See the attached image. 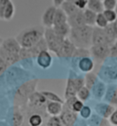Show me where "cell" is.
<instances>
[{"mask_svg": "<svg viewBox=\"0 0 117 126\" xmlns=\"http://www.w3.org/2000/svg\"><path fill=\"white\" fill-rule=\"evenodd\" d=\"M20 51L21 46L17 39L9 37L3 40L0 45V57L10 66L20 61Z\"/></svg>", "mask_w": 117, "mask_h": 126, "instance_id": "6da1fadb", "label": "cell"}, {"mask_svg": "<svg viewBox=\"0 0 117 126\" xmlns=\"http://www.w3.org/2000/svg\"><path fill=\"white\" fill-rule=\"evenodd\" d=\"M45 28L43 26L29 27L21 31L16 37L21 48H31L44 38Z\"/></svg>", "mask_w": 117, "mask_h": 126, "instance_id": "7a4b0ae2", "label": "cell"}, {"mask_svg": "<svg viewBox=\"0 0 117 126\" xmlns=\"http://www.w3.org/2000/svg\"><path fill=\"white\" fill-rule=\"evenodd\" d=\"M93 27L87 25L71 28L70 32V40L74 43L77 48H89L92 46V36H93Z\"/></svg>", "mask_w": 117, "mask_h": 126, "instance_id": "3957f363", "label": "cell"}, {"mask_svg": "<svg viewBox=\"0 0 117 126\" xmlns=\"http://www.w3.org/2000/svg\"><path fill=\"white\" fill-rule=\"evenodd\" d=\"M38 82V79H32V80L27 81L21 86H19V88H17L15 93V106L21 108L22 106L28 104L29 97L36 91Z\"/></svg>", "mask_w": 117, "mask_h": 126, "instance_id": "277c9868", "label": "cell"}, {"mask_svg": "<svg viewBox=\"0 0 117 126\" xmlns=\"http://www.w3.org/2000/svg\"><path fill=\"white\" fill-rule=\"evenodd\" d=\"M84 77L76 76L75 74H73V76L70 75L68 81H67V86H66L65 93H64V97L66 99L72 97H76L77 92L81 89V88L84 87Z\"/></svg>", "mask_w": 117, "mask_h": 126, "instance_id": "5b68a950", "label": "cell"}, {"mask_svg": "<svg viewBox=\"0 0 117 126\" xmlns=\"http://www.w3.org/2000/svg\"><path fill=\"white\" fill-rule=\"evenodd\" d=\"M44 39L46 41L47 46H48V50L49 52L54 53L55 54L58 53V51L60 48L62 42L65 40V38H63V37L59 36L58 34H57L52 28L45 29Z\"/></svg>", "mask_w": 117, "mask_h": 126, "instance_id": "8992f818", "label": "cell"}, {"mask_svg": "<svg viewBox=\"0 0 117 126\" xmlns=\"http://www.w3.org/2000/svg\"><path fill=\"white\" fill-rule=\"evenodd\" d=\"M47 103H48V100L43 96L41 91L40 92L35 91L34 93L29 97L27 105L32 112L40 113V111H43L44 110H46Z\"/></svg>", "mask_w": 117, "mask_h": 126, "instance_id": "52a82bcc", "label": "cell"}, {"mask_svg": "<svg viewBox=\"0 0 117 126\" xmlns=\"http://www.w3.org/2000/svg\"><path fill=\"white\" fill-rule=\"evenodd\" d=\"M16 8L12 0H1L0 4V19L10 21L14 18Z\"/></svg>", "mask_w": 117, "mask_h": 126, "instance_id": "ba28073f", "label": "cell"}, {"mask_svg": "<svg viewBox=\"0 0 117 126\" xmlns=\"http://www.w3.org/2000/svg\"><path fill=\"white\" fill-rule=\"evenodd\" d=\"M110 45H92L90 47L91 55L98 62H103L110 56Z\"/></svg>", "mask_w": 117, "mask_h": 126, "instance_id": "9c48e42d", "label": "cell"}, {"mask_svg": "<svg viewBox=\"0 0 117 126\" xmlns=\"http://www.w3.org/2000/svg\"><path fill=\"white\" fill-rule=\"evenodd\" d=\"M99 77L107 82H113L117 80V63L114 65L105 64L102 66L99 71Z\"/></svg>", "mask_w": 117, "mask_h": 126, "instance_id": "30bf717a", "label": "cell"}, {"mask_svg": "<svg viewBox=\"0 0 117 126\" xmlns=\"http://www.w3.org/2000/svg\"><path fill=\"white\" fill-rule=\"evenodd\" d=\"M92 45H112L107 38L104 30L94 27L92 36Z\"/></svg>", "mask_w": 117, "mask_h": 126, "instance_id": "8fae6325", "label": "cell"}, {"mask_svg": "<svg viewBox=\"0 0 117 126\" xmlns=\"http://www.w3.org/2000/svg\"><path fill=\"white\" fill-rule=\"evenodd\" d=\"M76 48L77 47L74 45V43L69 38H65L59 50L58 51V53H56V55L58 57H61V58H63V57L64 58L65 57H71L75 53Z\"/></svg>", "mask_w": 117, "mask_h": 126, "instance_id": "7c38bea8", "label": "cell"}, {"mask_svg": "<svg viewBox=\"0 0 117 126\" xmlns=\"http://www.w3.org/2000/svg\"><path fill=\"white\" fill-rule=\"evenodd\" d=\"M59 119L61 121L62 126H74L77 121V113L64 106L59 115Z\"/></svg>", "mask_w": 117, "mask_h": 126, "instance_id": "4fadbf2b", "label": "cell"}, {"mask_svg": "<svg viewBox=\"0 0 117 126\" xmlns=\"http://www.w3.org/2000/svg\"><path fill=\"white\" fill-rule=\"evenodd\" d=\"M56 10H57V7H54V6H50V7H48V8L44 11V13L42 14L41 23H42V26H43L45 29L52 28V27H53Z\"/></svg>", "mask_w": 117, "mask_h": 126, "instance_id": "5bb4252c", "label": "cell"}, {"mask_svg": "<svg viewBox=\"0 0 117 126\" xmlns=\"http://www.w3.org/2000/svg\"><path fill=\"white\" fill-rule=\"evenodd\" d=\"M9 124L10 126H22L24 123V114L21 110L20 107H17V106H14L10 112V116H9Z\"/></svg>", "mask_w": 117, "mask_h": 126, "instance_id": "9a60e30c", "label": "cell"}, {"mask_svg": "<svg viewBox=\"0 0 117 126\" xmlns=\"http://www.w3.org/2000/svg\"><path fill=\"white\" fill-rule=\"evenodd\" d=\"M37 64L41 69H48L52 64V56L49 53V51H42L41 53H38V55L36 57Z\"/></svg>", "mask_w": 117, "mask_h": 126, "instance_id": "2e32d148", "label": "cell"}, {"mask_svg": "<svg viewBox=\"0 0 117 126\" xmlns=\"http://www.w3.org/2000/svg\"><path fill=\"white\" fill-rule=\"evenodd\" d=\"M68 23L70 28H79L86 25L83 17V10H78L73 15L68 17Z\"/></svg>", "mask_w": 117, "mask_h": 126, "instance_id": "e0dca14e", "label": "cell"}, {"mask_svg": "<svg viewBox=\"0 0 117 126\" xmlns=\"http://www.w3.org/2000/svg\"><path fill=\"white\" fill-rule=\"evenodd\" d=\"M114 110L115 109L114 106L111 104H107V103H98L95 107L97 114L103 119H109V117L114 112Z\"/></svg>", "mask_w": 117, "mask_h": 126, "instance_id": "ac0fdd59", "label": "cell"}, {"mask_svg": "<svg viewBox=\"0 0 117 126\" xmlns=\"http://www.w3.org/2000/svg\"><path fill=\"white\" fill-rule=\"evenodd\" d=\"M78 67L83 73H91L94 68V62L91 57H83L81 58L78 62Z\"/></svg>", "mask_w": 117, "mask_h": 126, "instance_id": "d6986e66", "label": "cell"}, {"mask_svg": "<svg viewBox=\"0 0 117 126\" xmlns=\"http://www.w3.org/2000/svg\"><path fill=\"white\" fill-rule=\"evenodd\" d=\"M106 86L104 84V82L103 81H97V83L94 86L93 88L91 89V92L93 96L94 97V98L96 99H102V98L104 97L105 95V92H106Z\"/></svg>", "mask_w": 117, "mask_h": 126, "instance_id": "ffe728a7", "label": "cell"}, {"mask_svg": "<svg viewBox=\"0 0 117 126\" xmlns=\"http://www.w3.org/2000/svg\"><path fill=\"white\" fill-rule=\"evenodd\" d=\"M104 98H105V100L107 102H109V104L117 105V86L110 85L106 88Z\"/></svg>", "mask_w": 117, "mask_h": 126, "instance_id": "44dd1931", "label": "cell"}, {"mask_svg": "<svg viewBox=\"0 0 117 126\" xmlns=\"http://www.w3.org/2000/svg\"><path fill=\"white\" fill-rule=\"evenodd\" d=\"M65 106L68 109H70V110H72V111L77 113V112H80L82 110V109L83 108L84 104L77 97H72V98H70L68 99H66Z\"/></svg>", "mask_w": 117, "mask_h": 126, "instance_id": "7402d4cb", "label": "cell"}, {"mask_svg": "<svg viewBox=\"0 0 117 126\" xmlns=\"http://www.w3.org/2000/svg\"><path fill=\"white\" fill-rule=\"evenodd\" d=\"M63 110V104L58 102L48 101L46 106V111L50 116H59Z\"/></svg>", "mask_w": 117, "mask_h": 126, "instance_id": "603a6c76", "label": "cell"}, {"mask_svg": "<svg viewBox=\"0 0 117 126\" xmlns=\"http://www.w3.org/2000/svg\"><path fill=\"white\" fill-rule=\"evenodd\" d=\"M87 8L90 9V10L93 11L96 14L103 13V10H104L103 1H101V0H88Z\"/></svg>", "mask_w": 117, "mask_h": 126, "instance_id": "cb8c5ba5", "label": "cell"}, {"mask_svg": "<svg viewBox=\"0 0 117 126\" xmlns=\"http://www.w3.org/2000/svg\"><path fill=\"white\" fill-rule=\"evenodd\" d=\"M65 23H68V16L60 7H58L56 10L53 26H58V25L65 24Z\"/></svg>", "mask_w": 117, "mask_h": 126, "instance_id": "d4e9b609", "label": "cell"}, {"mask_svg": "<svg viewBox=\"0 0 117 126\" xmlns=\"http://www.w3.org/2000/svg\"><path fill=\"white\" fill-rule=\"evenodd\" d=\"M97 14L94 13L93 11L90 10L88 8L83 10V17H84V21L85 24L90 27H93L95 25V20H96Z\"/></svg>", "mask_w": 117, "mask_h": 126, "instance_id": "484cf974", "label": "cell"}, {"mask_svg": "<svg viewBox=\"0 0 117 126\" xmlns=\"http://www.w3.org/2000/svg\"><path fill=\"white\" fill-rule=\"evenodd\" d=\"M43 123V117L40 113L32 112L28 118V126H41Z\"/></svg>", "mask_w": 117, "mask_h": 126, "instance_id": "4316f807", "label": "cell"}, {"mask_svg": "<svg viewBox=\"0 0 117 126\" xmlns=\"http://www.w3.org/2000/svg\"><path fill=\"white\" fill-rule=\"evenodd\" d=\"M52 29L59 36H61L63 38H67V36L70 35V29L71 28L70 27L69 23H65V24L58 25V26H53Z\"/></svg>", "mask_w": 117, "mask_h": 126, "instance_id": "83f0119b", "label": "cell"}, {"mask_svg": "<svg viewBox=\"0 0 117 126\" xmlns=\"http://www.w3.org/2000/svg\"><path fill=\"white\" fill-rule=\"evenodd\" d=\"M97 81H98V77L97 75H95L94 73H88L85 75V77H84V84H85V87L88 88L91 90L92 88H93V86L96 84Z\"/></svg>", "mask_w": 117, "mask_h": 126, "instance_id": "f1b7e54d", "label": "cell"}, {"mask_svg": "<svg viewBox=\"0 0 117 126\" xmlns=\"http://www.w3.org/2000/svg\"><path fill=\"white\" fill-rule=\"evenodd\" d=\"M60 8L65 12L68 17L71 16V15H73L75 12L80 10V9H78V8L76 7L74 3H72V2H69V1H65L64 3L62 4V6Z\"/></svg>", "mask_w": 117, "mask_h": 126, "instance_id": "f546056e", "label": "cell"}, {"mask_svg": "<svg viewBox=\"0 0 117 126\" xmlns=\"http://www.w3.org/2000/svg\"><path fill=\"white\" fill-rule=\"evenodd\" d=\"M103 30H104V32H105V34H106L110 43L111 44H114L115 41L117 40V34L115 31H114L113 24H109L106 28H104Z\"/></svg>", "mask_w": 117, "mask_h": 126, "instance_id": "4dcf8cb0", "label": "cell"}, {"mask_svg": "<svg viewBox=\"0 0 117 126\" xmlns=\"http://www.w3.org/2000/svg\"><path fill=\"white\" fill-rule=\"evenodd\" d=\"M41 93L43 94L46 99L48 101H52V102H58V103H62L63 104V100L62 98L58 96V95L54 93V92H51V91H48V90H44L41 91Z\"/></svg>", "mask_w": 117, "mask_h": 126, "instance_id": "1f68e13d", "label": "cell"}, {"mask_svg": "<svg viewBox=\"0 0 117 126\" xmlns=\"http://www.w3.org/2000/svg\"><path fill=\"white\" fill-rule=\"evenodd\" d=\"M90 95H91V90L84 86V87H82V88L77 92L76 97L79 98L80 100H82V101L83 102V101H86V100L89 99Z\"/></svg>", "mask_w": 117, "mask_h": 126, "instance_id": "d6a6232c", "label": "cell"}, {"mask_svg": "<svg viewBox=\"0 0 117 126\" xmlns=\"http://www.w3.org/2000/svg\"><path fill=\"white\" fill-rule=\"evenodd\" d=\"M103 16L105 17L106 20L109 24H113L117 18V13L115 10H109V9H104L103 12Z\"/></svg>", "mask_w": 117, "mask_h": 126, "instance_id": "836d02e7", "label": "cell"}, {"mask_svg": "<svg viewBox=\"0 0 117 126\" xmlns=\"http://www.w3.org/2000/svg\"><path fill=\"white\" fill-rule=\"evenodd\" d=\"M95 25H96V27L101 28V29L106 28L107 26L109 25L108 21L106 20V18H105V17L103 16V13H99V14H97L96 20H95Z\"/></svg>", "mask_w": 117, "mask_h": 126, "instance_id": "e575fe53", "label": "cell"}, {"mask_svg": "<svg viewBox=\"0 0 117 126\" xmlns=\"http://www.w3.org/2000/svg\"><path fill=\"white\" fill-rule=\"evenodd\" d=\"M90 55H91L90 49H87V48H76L75 53H74L72 57H79L81 59V58H83V57H89Z\"/></svg>", "mask_w": 117, "mask_h": 126, "instance_id": "d590c367", "label": "cell"}, {"mask_svg": "<svg viewBox=\"0 0 117 126\" xmlns=\"http://www.w3.org/2000/svg\"><path fill=\"white\" fill-rule=\"evenodd\" d=\"M103 8L109 10H115L117 5V0H103Z\"/></svg>", "mask_w": 117, "mask_h": 126, "instance_id": "8d00e7d4", "label": "cell"}, {"mask_svg": "<svg viewBox=\"0 0 117 126\" xmlns=\"http://www.w3.org/2000/svg\"><path fill=\"white\" fill-rule=\"evenodd\" d=\"M46 126H62L59 116H51L48 120Z\"/></svg>", "mask_w": 117, "mask_h": 126, "instance_id": "74e56055", "label": "cell"}, {"mask_svg": "<svg viewBox=\"0 0 117 126\" xmlns=\"http://www.w3.org/2000/svg\"><path fill=\"white\" fill-rule=\"evenodd\" d=\"M80 114H81L82 119L84 120L90 119V117L92 116V109L90 108L89 106L84 105L83 108L82 109V110L80 111Z\"/></svg>", "mask_w": 117, "mask_h": 126, "instance_id": "f35d334b", "label": "cell"}, {"mask_svg": "<svg viewBox=\"0 0 117 126\" xmlns=\"http://www.w3.org/2000/svg\"><path fill=\"white\" fill-rule=\"evenodd\" d=\"M87 4H88V0H75L74 1V5L76 7L80 9V10H84L86 9Z\"/></svg>", "mask_w": 117, "mask_h": 126, "instance_id": "ab89813d", "label": "cell"}, {"mask_svg": "<svg viewBox=\"0 0 117 126\" xmlns=\"http://www.w3.org/2000/svg\"><path fill=\"white\" fill-rule=\"evenodd\" d=\"M8 68V65L7 63L4 61L1 57H0V77L4 75V73L7 71V69Z\"/></svg>", "mask_w": 117, "mask_h": 126, "instance_id": "60d3db41", "label": "cell"}, {"mask_svg": "<svg viewBox=\"0 0 117 126\" xmlns=\"http://www.w3.org/2000/svg\"><path fill=\"white\" fill-rule=\"evenodd\" d=\"M109 123L114 126H117V110H114V112L109 117Z\"/></svg>", "mask_w": 117, "mask_h": 126, "instance_id": "b9f144b4", "label": "cell"}, {"mask_svg": "<svg viewBox=\"0 0 117 126\" xmlns=\"http://www.w3.org/2000/svg\"><path fill=\"white\" fill-rule=\"evenodd\" d=\"M110 57H117V40L115 41L114 44L111 45Z\"/></svg>", "mask_w": 117, "mask_h": 126, "instance_id": "7bdbcfd3", "label": "cell"}, {"mask_svg": "<svg viewBox=\"0 0 117 126\" xmlns=\"http://www.w3.org/2000/svg\"><path fill=\"white\" fill-rule=\"evenodd\" d=\"M65 1L66 0H53V6L58 8V7H61L62 4L64 3Z\"/></svg>", "mask_w": 117, "mask_h": 126, "instance_id": "ee69618b", "label": "cell"}, {"mask_svg": "<svg viewBox=\"0 0 117 126\" xmlns=\"http://www.w3.org/2000/svg\"><path fill=\"white\" fill-rule=\"evenodd\" d=\"M0 126H10V124L5 121H0Z\"/></svg>", "mask_w": 117, "mask_h": 126, "instance_id": "f6af8a7d", "label": "cell"}, {"mask_svg": "<svg viewBox=\"0 0 117 126\" xmlns=\"http://www.w3.org/2000/svg\"><path fill=\"white\" fill-rule=\"evenodd\" d=\"M113 26H114V31H115V32H116V34H117V18H116V20L113 23Z\"/></svg>", "mask_w": 117, "mask_h": 126, "instance_id": "bcb514c9", "label": "cell"}, {"mask_svg": "<svg viewBox=\"0 0 117 126\" xmlns=\"http://www.w3.org/2000/svg\"><path fill=\"white\" fill-rule=\"evenodd\" d=\"M3 40L4 39H2L1 37H0V45H1V43H2V42H3Z\"/></svg>", "mask_w": 117, "mask_h": 126, "instance_id": "7dc6e473", "label": "cell"}, {"mask_svg": "<svg viewBox=\"0 0 117 126\" xmlns=\"http://www.w3.org/2000/svg\"><path fill=\"white\" fill-rule=\"evenodd\" d=\"M115 11H116V13H117V5H116V7H115Z\"/></svg>", "mask_w": 117, "mask_h": 126, "instance_id": "c3c4849f", "label": "cell"}, {"mask_svg": "<svg viewBox=\"0 0 117 126\" xmlns=\"http://www.w3.org/2000/svg\"><path fill=\"white\" fill-rule=\"evenodd\" d=\"M0 4H1V0H0Z\"/></svg>", "mask_w": 117, "mask_h": 126, "instance_id": "681fc988", "label": "cell"}, {"mask_svg": "<svg viewBox=\"0 0 117 126\" xmlns=\"http://www.w3.org/2000/svg\"><path fill=\"white\" fill-rule=\"evenodd\" d=\"M101 1H103V0H101Z\"/></svg>", "mask_w": 117, "mask_h": 126, "instance_id": "f907efd6", "label": "cell"}, {"mask_svg": "<svg viewBox=\"0 0 117 126\" xmlns=\"http://www.w3.org/2000/svg\"><path fill=\"white\" fill-rule=\"evenodd\" d=\"M113 126H114V125H113Z\"/></svg>", "mask_w": 117, "mask_h": 126, "instance_id": "816d5d0a", "label": "cell"}]
</instances>
